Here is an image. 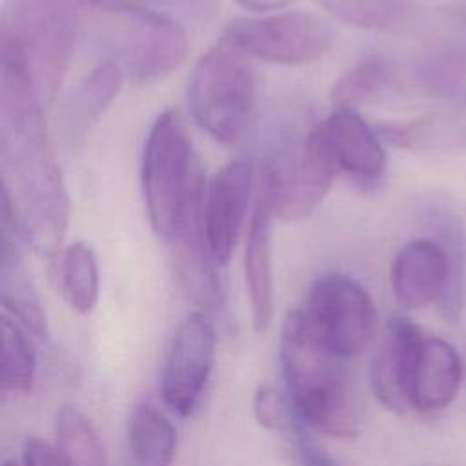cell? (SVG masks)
<instances>
[{
	"instance_id": "ffe728a7",
	"label": "cell",
	"mask_w": 466,
	"mask_h": 466,
	"mask_svg": "<svg viewBox=\"0 0 466 466\" xmlns=\"http://www.w3.org/2000/svg\"><path fill=\"white\" fill-rule=\"evenodd\" d=\"M126 441L129 466H173L177 430L155 406L142 402L133 408Z\"/></svg>"
},
{
	"instance_id": "f546056e",
	"label": "cell",
	"mask_w": 466,
	"mask_h": 466,
	"mask_svg": "<svg viewBox=\"0 0 466 466\" xmlns=\"http://www.w3.org/2000/svg\"><path fill=\"white\" fill-rule=\"evenodd\" d=\"M253 411L260 426L280 433L299 419L289 397L268 384L257 388L253 395Z\"/></svg>"
},
{
	"instance_id": "cb8c5ba5",
	"label": "cell",
	"mask_w": 466,
	"mask_h": 466,
	"mask_svg": "<svg viewBox=\"0 0 466 466\" xmlns=\"http://www.w3.org/2000/svg\"><path fill=\"white\" fill-rule=\"evenodd\" d=\"M60 280L69 306L89 315L100 295V271L93 249L84 242L69 244L62 253Z\"/></svg>"
},
{
	"instance_id": "9c48e42d",
	"label": "cell",
	"mask_w": 466,
	"mask_h": 466,
	"mask_svg": "<svg viewBox=\"0 0 466 466\" xmlns=\"http://www.w3.org/2000/svg\"><path fill=\"white\" fill-rule=\"evenodd\" d=\"M224 38L258 58L282 66H302L322 58L335 42V31L315 13L284 11L231 20Z\"/></svg>"
},
{
	"instance_id": "603a6c76",
	"label": "cell",
	"mask_w": 466,
	"mask_h": 466,
	"mask_svg": "<svg viewBox=\"0 0 466 466\" xmlns=\"http://www.w3.org/2000/svg\"><path fill=\"white\" fill-rule=\"evenodd\" d=\"M395 80L393 66L382 55H368L355 62L331 89L335 107L357 109L384 96Z\"/></svg>"
},
{
	"instance_id": "8fae6325",
	"label": "cell",
	"mask_w": 466,
	"mask_h": 466,
	"mask_svg": "<svg viewBox=\"0 0 466 466\" xmlns=\"http://www.w3.org/2000/svg\"><path fill=\"white\" fill-rule=\"evenodd\" d=\"M257 169L248 158L228 162L206 187L202 204V231L217 266H226L242 233Z\"/></svg>"
},
{
	"instance_id": "7402d4cb",
	"label": "cell",
	"mask_w": 466,
	"mask_h": 466,
	"mask_svg": "<svg viewBox=\"0 0 466 466\" xmlns=\"http://www.w3.org/2000/svg\"><path fill=\"white\" fill-rule=\"evenodd\" d=\"M377 133L382 140L411 151L461 149L466 147V115H428L402 126H382Z\"/></svg>"
},
{
	"instance_id": "d4e9b609",
	"label": "cell",
	"mask_w": 466,
	"mask_h": 466,
	"mask_svg": "<svg viewBox=\"0 0 466 466\" xmlns=\"http://www.w3.org/2000/svg\"><path fill=\"white\" fill-rule=\"evenodd\" d=\"M55 446L71 466H109L89 419L71 404H64L56 413Z\"/></svg>"
},
{
	"instance_id": "5b68a950",
	"label": "cell",
	"mask_w": 466,
	"mask_h": 466,
	"mask_svg": "<svg viewBox=\"0 0 466 466\" xmlns=\"http://www.w3.org/2000/svg\"><path fill=\"white\" fill-rule=\"evenodd\" d=\"M89 0H9L4 11L2 36L24 56L27 71L42 96L51 100L75 53L80 7Z\"/></svg>"
},
{
	"instance_id": "4fadbf2b",
	"label": "cell",
	"mask_w": 466,
	"mask_h": 466,
	"mask_svg": "<svg viewBox=\"0 0 466 466\" xmlns=\"http://www.w3.org/2000/svg\"><path fill=\"white\" fill-rule=\"evenodd\" d=\"M426 335L410 319H390L371 362L375 397L391 411L410 410L411 384Z\"/></svg>"
},
{
	"instance_id": "277c9868",
	"label": "cell",
	"mask_w": 466,
	"mask_h": 466,
	"mask_svg": "<svg viewBox=\"0 0 466 466\" xmlns=\"http://www.w3.org/2000/svg\"><path fill=\"white\" fill-rule=\"evenodd\" d=\"M87 35L107 62L140 84L164 80L189 51L187 33L177 18L142 7H93Z\"/></svg>"
},
{
	"instance_id": "5bb4252c",
	"label": "cell",
	"mask_w": 466,
	"mask_h": 466,
	"mask_svg": "<svg viewBox=\"0 0 466 466\" xmlns=\"http://www.w3.org/2000/svg\"><path fill=\"white\" fill-rule=\"evenodd\" d=\"M450 277L444 248L435 238H415L393 258L390 286L395 300L406 309L439 302Z\"/></svg>"
},
{
	"instance_id": "d6a6232c",
	"label": "cell",
	"mask_w": 466,
	"mask_h": 466,
	"mask_svg": "<svg viewBox=\"0 0 466 466\" xmlns=\"http://www.w3.org/2000/svg\"><path fill=\"white\" fill-rule=\"evenodd\" d=\"M235 2L253 13H268V11L282 9L289 5L293 0H235Z\"/></svg>"
},
{
	"instance_id": "3957f363",
	"label": "cell",
	"mask_w": 466,
	"mask_h": 466,
	"mask_svg": "<svg viewBox=\"0 0 466 466\" xmlns=\"http://www.w3.org/2000/svg\"><path fill=\"white\" fill-rule=\"evenodd\" d=\"M140 180L149 224L166 244L202 217V167L177 109H166L153 122L142 151Z\"/></svg>"
},
{
	"instance_id": "d6986e66",
	"label": "cell",
	"mask_w": 466,
	"mask_h": 466,
	"mask_svg": "<svg viewBox=\"0 0 466 466\" xmlns=\"http://www.w3.org/2000/svg\"><path fill=\"white\" fill-rule=\"evenodd\" d=\"M0 297L4 315L16 320L33 339L47 337V319L40 295L25 271L18 244L13 235H2V269H0Z\"/></svg>"
},
{
	"instance_id": "6da1fadb",
	"label": "cell",
	"mask_w": 466,
	"mask_h": 466,
	"mask_svg": "<svg viewBox=\"0 0 466 466\" xmlns=\"http://www.w3.org/2000/svg\"><path fill=\"white\" fill-rule=\"evenodd\" d=\"M0 166L4 229L55 255L69 222V198L49 142L42 96L18 47L2 36Z\"/></svg>"
},
{
	"instance_id": "30bf717a",
	"label": "cell",
	"mask_w": 466,
	"mask_h": 466,
	"mask_svg": "<svg viewBox=\"0 0 466 466\" xmlns=\"http://www.w3.org/2000/svg\"><path fill=\"white\" fill-rule=\"evenodd\" d=\"M217 333L208 313L193 311L177 328L160 377L164 404L177 415H189L213 371Z\"/></svg>"
},
{
	"instance_id": "836d02e7",
	"label": "cell",
	"mask_w": 466,
	"mask_h": 466,
	"mask_svg": "<svg viewBox=\"0 0 466 466\" xmlns=\"http://www.w3.org/2000/svg\"><path fill=\"white\" fill-rule=\"evenodd\" d=\"M2 466H20V464H16L13 459H4V462H2Z\"/></svg>"
},
{
	"instance_id": "e0dca14e",
	"label": "cell",
	"mask_w": 466,
	"mask_h": 466,
	"mask_svg": "<svg viewBox=\"0 0 466 466\" xmlns=\"http://www.w3.org/2000/svg\"><path fill=\"white\" fill-rule=\"evenodd\" d=\"M461 377L462 364L455 348L439 337L426 335L411 384V410L420 413L444 410L455 399Z\"/></svg>"
},
{
	"instance_id": "52a82bcc",
	"label": "cell",
	"mask_w": 466,
	"mask_h": 466,
	"mask_svg": "<svg viewBox=\"0 0 466 466\" xmlns=\"http://www.w3.org/2000/svg\"><path fill=\"white\" fill-rule=\"evenodd\" d=\"M295 311L309 333L342 359H351L366 348L377 319L368 291L342 273L315 280Z\"/></svg>"
},
{
	"instance_id": "ba28073f",
	"label": "cell",
	"mask_w": 466,
	"mask_h": 466,
	"mask_svg": "<svg viewBox=\"0 0 466 466\" xmlns=\"http://www.w3.org/2000/svg\"><path fill=\"white\" fill-rule=\"evenodd\" d=\"M337 175L311 129L299 144L264 158L255 180L268 193L275 217L299 222L319 208Z\"/></svg>"
},
{
	"instance_id": "484cf974",
	"label": "cell",
	"mask_w": 466,
	"mask_h": 466,
	"mask_svg": "<svg viewBox=\"0 0 466 466\" xmlns=\"http://www.w3.org/2000/svg\"><path fill=\"white\" fill-rule=\"evenodd\" d=\"M31 342L33 337L2 313V388L5 393L25 395L33 390L36 357Z\"/></svg>"
},
{
	"instance_id": "4316f807",
	"label": "cell",
	"mask_w": 466,
	"mask_h": 466,
	"mask_svg": "<svg viewBox=\"0 0 466 466\" xmlns=\"http://www.w3.org/2000/svg\"><path fill=\"white\" fill-rule=\"evenodd\" d=\"M419 76L428 91L466 106V46L430 55L420 64Z\"/></svg>"
},
{
	"instance_id": "8992f818",
	"label": "cell",
	"mask_w": 466,
	"mask_h": 466,
	"mask_svg": "<svg viewBox=\"0 0 466 466\" xmlns=\"http://www.w3.org/2000/svg\"><path fill=\"white\" fill-rule=\"evenodd\" d=\"M257 98L251 58L222 36L195 64L187 84V109L215 140L233 142L248 126Z\"/></svg>"
},
{
	"instance_id": "7c38bea8",
	"label": "cell",
	"mask_w": 466,
	"mask_h": 466,
	"mask_svg": "<svg viewBox=\"0 0 466 466\" xmlns=\"http://www.w3.org/2000/svg\"><path fill=\"white\" fill-rule=\"evenodd\" d=\"M313 133L337 169L360 184H375L386 169V151L375 129L351 107H335Z\"/></svg>"
},
{
	"instance_id": "9a60e30c",
	"label": "cell",
	"mask_w": 466,
	"mask_h": 466,
	"mask_svg": "<svg viewBox=\"0 0 466 466\" xmlns=\"http://www.w3.org/2000/svg\"><path fill=\"white\" fill-rule=\"evenodd\" d=\"M273 208L268 193L255 180V206L248 226L244 273L249 295L251 319L257 331H266L273 319V264L271 218Z\"/></svg>"
},
{
	"instance_id": "44dd1931",
	"label": "cell",
	"mask_w": 466,
	"mask_h": 466,
	"mask_svg": "<svg viewBox=\"0 0 466 466\" xmlns=\"http://www.w3.org/2000/svg\"><path fill=\"white\" fill-rule=\"evenodd\" d=\"M430 226L435 231V240L444 248L450 266L448 286L437 304L448 320H457L466 289V228L448 206L430 209Z\"/></svg>"
},
{
	"instance_id": "f1b7e54d",
	"label": "cell",
	"mask_w": 466,
	"mask_h": 466,
	"mask_svg": "<svg viewBox=\"0 0 466 466\" xmlns=\"http://www.w3.org/2000/svg\"><path fill=\"white\" fill-rule=\"evenodd\" d=\"M91 7H142L173 18L206 24L220 11L222 0H89Z\"/></svg>"
},
{
	"instance_id": "7a4b0ae2",
	"label": "cell",
	"mask_w": 466,
	"mask_h": 466,
	"mask_svg": "<svg viewBox=\"0 0 466 466\" xmlns=\"http://www.w3.org/2000/svg\"><path fill=\"white\" fill-rule=\"evenodd\" d=\"M279 360L286 395L304 426L339 439L359 433L360 400L346 359L319 342L297 311H289L284 319Z\"/></svg>"
},
{
	"instance_id": "83f0119b",
	"label": "cell",
	"mask_w": 466,
	"mask_h": 466,
	"mask_svg": "<svg viewBox=\"0 0 466 466\" xmlns=\"http://www.w3.org/2000/svg\"><path fill=\"white\" fill-rule=\"evenodd\" d=\"M335 18L366 29H382L400 22L408 0H317Z\"/></svg>"
},
{
	"instance_id": "ac0fdd59",
	"label": "cell",
	"mask_w": 466,
	"mask_h": 466,
	"mask_svg": "<svg viewBox=\"0 0 466 466\" xmlns=\"http://www.w3.org/2000/svg\"><path fill=\"white\" fill-rule=\"evenodd\" d=\"M124 76L116 64L104 60L80 80L60 118V131L67 144L80 140L100 120L116 98Z\"/></svg>"
},
{
	"instance_id": "1f68e13d",
	"label": "cell",
	"mask_w": 466,
	"mask_h": 466,
	"mask_svg": "<svg viewBox=\"0 0 466 466\" xmlns=\"http://www.w3.org/2000/svg\"><path fill=\"white\" fill-rule=\"evenodd\" d=\"M22 466H71L58 448L47 441L31 437L22 448Z\"/></svg>"
},
{
	"instance_id": "4dcf8cb0",
	"label": "cell",
	"mask_w": 466,
	"mask_h": 466,
	"mask_svg": "<svg viewBox=\"0 0 466 466\" xmlns=\"http://www.w3.org/2000/svg\"><path fill=\"white\" fill-rule=\"evenodd\" d=\"M284 437L293 466H344L311 437V430L300 419L284 431Z\"/></svg>"
},
{
	"instance_id": "2e32d148",
	"label": "cell",
	"mask_w": 466,
	"mask_h": 466,
	"mask_svg": "<svg viewBox=\"0 0 466 466\" xmlns=\"http://www.w3.org/2000/svg\"><path fill=\"white\" fill-rule=\"evenodd\" d=\"M175 277L184 293L209 313L224 308V291L217 275V262L213 260L202 231V217L191 222L169 244Z\"/></svg>"
}]
</instances>
